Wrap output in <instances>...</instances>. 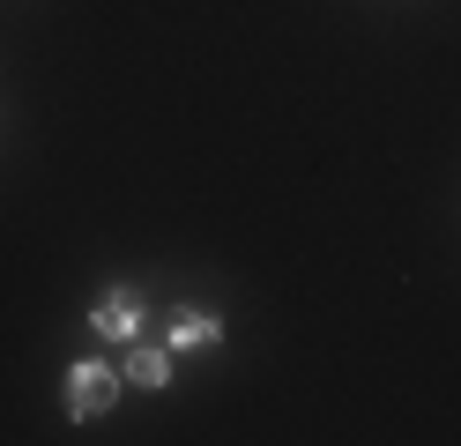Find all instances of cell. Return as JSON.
Wrapping results in <instances>:
<instances>
[{
  "label": "cell",
  "mask_w": 461,
  "mask_h": 446,
  "mask_svg": "<svg viewBox=\"0 0 461 446\" xmlns=\"http://www.w3.org/2000/svg\"><path fill=\"white\" fill-rule=\"evenodd\" d=\"M127 387L164 395V387H171V350L164 342H127Z\"/></svg>",
  "instance_id": "4"
},
{
  "label": "cell",
  "mask_w": 461,
  "mask_h": 446,
  "mask_svg": "<svg viewBox=\"0 0 461 446\" xmlns=\"http://www.w3.org/2000/svg\"><path fill=\"white\" fill-rule=\"evenodd\" d=\"M141 290L134 283H112V290H97V305H90V327L104 342H141Z\"/></svg>",
  "instance_id": "2"
},
{
  "label": "cell",
  "mask_w": 461,
  "mask_h": 446,
  "mask_svg": "<svg viewBox=\"0 0 461 446\" xmlns=\"http://www.w3.org/2000/svg\"><path fill=\"white\" fill-rule=\"evenodd\" d=\"M223 342V320L216 313H201V305H179L171 313V335H164V350L179 357V350H216Z\"/></svg>",
  "instance_id": "3"
},
{
  "label": "cell",
  "mask_w": 461,
  "mask_h": 446,
  "mask_svg": "<svg viewBox=\"0 0 461 446\" xmlns=\"http://www.w3.org/2000/svg\"><path fill=\"white\" fill-rule=\"evenodd\" d=\"M127 372H112L104 357H82V365H68V416L75 424H90V416H104L112 402H120Z\"/></svg>",
  "instance_id": "1"
}]
</instances>
